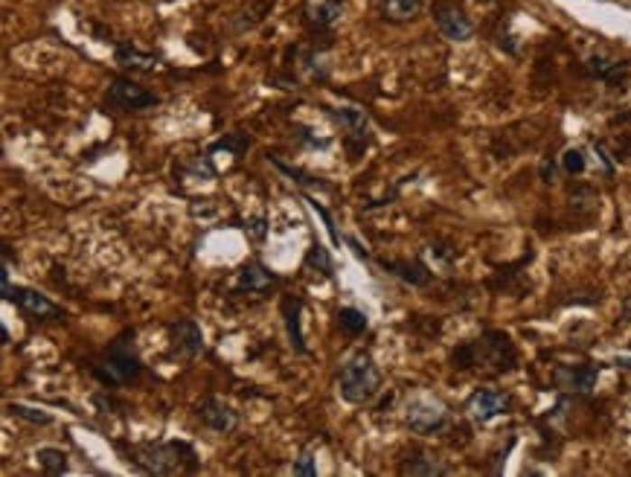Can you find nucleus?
Listing matches in <instances>:
<instances>
[{
  "label": "nucleus",
  "mask_w": 631,
  "mask_h": 477,
  "mask_svg": "<svg viewBox=\"0 0 631 477\" xmlns=\"http://www.w3.org/2000/svg\"><path fill=\"white\" fill-rule=\"evenodd\" d=\"M338 326L344 335H349V338H358V335H364L367 326H370V320H367V315L358 312V308L347 306V308H340V312H338Z\"/></svg>",
  "instance_id": "23"
},
{
  "label": "nucleus",
  "mask_w": 631,
  "mask_h": 477,
  "mask_svg": "<svg viewBox=\"0 0 631 477\" xmlns=\"http://www.w3.org/2000/svg\"><path fill=\"white\" fill-rule=\"evenodd\" d=\"M280 286V277L274 274L271 268H265L259 260H251L245 262L239 268V274H236V289L239 291H247V294H268L271 289Z\"/></svg>",
  "instance_id": "12"
},
{
  "label": "nucleus",
  "mask_w": 631,
  "mask_h": 477,
  "mask_svg": "<svg viewBox=\"0 0 631 477\" xmlns=\"http://www.w3.org/2000/svg\"><path fill=\"white\" fill-rule=\"evenodd\" d=\"M35 460L42 463V469L47 474H68L70 472V460H68V454H64L61 448H50V445L38 448L35 451Z\"/></svg>",
  "instance_id": "22"
},
{
  "label": "nucleus",
  "mask_w": 631,
  "mask_h": 477,
  "mask_svg": "<svg viewBox=\"0 0 631 477\" xmlns=\"http://www.w3.org/2000/svg\"><path fill=\"white\" fill-rule=\"evenodd\" d=\"M399 472L402 474H413V477H442V474H451L449 463L433 454V451H425V448L413 451V454L399 466Z\"/></svg>",
  "instance_id": "14"
},
{
  "label": "nucleus",
  "mask_w": 631,
  "mask_h": 477,
  "mask_svg": "<svg viewBox=\"0 0 631 477\" xmlns=\"http://www.w3.org/2000/svg\"><path fill=\"white\" fill-rule=\"evenodd\" d=\"M268 161H271L274 166H277L280 172H285L288 178H294L300 187H320V180H318V178H314V175H306V172H300V170H294V166H288L285 161H280V158H277V154H268Z\"/></svg>",
  "instance_id": "28"
},
{
  "label": "nucleus",
  "mask_w": 631,
  "mask_h": 477,
  "mask_svg": "<svg viewBox=\"0 0 631 477\" xmlns=\"http://www.w3.org/2000/svg\"><path fill=\"white\" fill-rule=\"evenodd\" d=\"M114 59H116V64H123V68H128V70H152V68H157V56L140 53V50L135 44H128V41L116 44Z\"/></svg>",
  "instance_id": "21"
},
{
  "label": "nucleus",
  "mask_w": 631,
  "mask_h": 477,
  "mask_svg": "<svg viewBox=\"0 0 631 477\" xmlns=\"http://www.w3.org/2000/svg\"><path fill=\"white\" fill-rule=\"evenodd\" d=\"M599 379V367H561L556 370V384L571 393H590Z\"/></svg>",
  "instance_id": "15"
},
{
  "label": "nucleus",
  "mask_w": 631,
  "mask_h": 477,
  "mask_svg": "<svg viewBox=\"0 0 631 477\" xmlns=\"http://www.w3.org/2000/svg\"><path fill=\"white\" fill-rule=\"evenodd\" d=\"M199 419L216 434H230L239 428V410L227 402H221L216 396H207L199 405Z\"/></svg>",
  "instance_id": "11"
},
{
  "label": "nucleus",
  "mask_w": 631,
  "mask_h": 477,
  "mask_svg": "<svg viewBox=\"0 0 631 477\" xmlns=\"http://www.w3.org/2000/svg\"><path fill=\"white\" fill-rule=\"evenodd\" d=\"M538 172H542V180H544V184H553V180H556V161L553 158H544L542 161V166H538Z\"/></svg>",
  "instance_id": "32"
},
{
  "label": "nucleus",
  "mask_w": 631,
  "mask_h": 477,
  "mask_svg": "<svg viewBox=\"0 0 631 477\" xmlns=\"http://www.w3.org/2000/svg\"><path fill=\"white\" fill-rule=\"evenodd\" d=\"M6 410L12 417H18L23 422H32V425H52V414H47V410L42 408H30V405H21V402H9Z\"/></svg>",
  "instance_id": "24"
},
{
  "label": "nucleus",
  "mask_w": 631,
  "mask_h": 477,
  "mask_svg": "<svg viewBox=\"0 0 631 477\" xmlns=\"http://www.w3.org/2000/svg\"><path fill=\"white\" fill-rule=\"evenodd\" d=\"M131 463L149 474H183L199 472V457L190 443L166 440V443H143L131 448Z\"/></svg>",
  "instance_id": "1"
},
{
  "label": "nucleus",
  "mask_w": 631,
  "mask_h": 477,
  "mask_svg": "<svg viewBox=\"0 0 631 477\" xmlns=\"http://www.w3.org/2000/svg\"><path fill=\"white\" fill-rule=\"evenodd\" d=\"M245 234L251 236L254 242H262L265 239V234H268V222H265V216H251L245 222Z\"/></svg>",
  "instance_id": "31"
},
{
  "label": "nucleus",
  "mask_w": 631,
  "mask_h": 477,
  "mask_svg": "<svg viewBox=\"0 0 631 477\" xmlns=\"http://www.w3.org/2000/svg\"><path fill=\"white\" fill-rule=\"evenodd\" d=\"M347 242H349V248H352V253H355V256H358V260H370V253H367V248H364V244H361L358 239H352V236H349Z\"/></svg>",
  "instance_id": "34"
},
{
  "label": "nucleus",
  "mask_w": 631,
  "mask_h": 477,
  "mask_svg": "<svg viewBox=\"0 0 631 477\" xmlns=\"http://www.w3.org/2000/svg\"><path fill=\"white\" fill-rule=\"evenodd\" d=\"M0 282H4V300L15 303L23 315L30 317H59V306L50 303V298H44L42 291L35 289H26V286H12V277H9V256H4V274H0Z\"/></svg>",
  "instance_id": "5"
},
{
  "label": "nucleus",
  "mask_w": 631,
  "mask_h": 477,
  "mask_svg": "<svg viewBox=\"0 0 631 477\" xmlns=\"http://www.w3.org/2000/svg\"><path fill=\"white\" fill-rule=\"evenodd\" d=\"M300 312H303V300L294 298V294H285L283 300V317H285V329H288V341H292V346L306 355V338H303V329H300Z\"/></svg>",
  "instance_id": "18"
},
{
  "label": "nucleus",
  "mask_w": 631,
  "mask_h": 477,
  "mask_svg": "<svg viewBox=\"0 0 631 477\" xmlns=\"http://www.w3.org/2000/svg\"><path fill=\"white\" fill-rule=\"evenodd\" d=\"M90 372H94L105 388H120V384H131L143 376V361L125 341H114L102 353V358L90 364Z\"/></svg>",
  "instance_id": "4"
},
{
  "label": "nucleus",
  "mask_w": 631,
  "mask_h": 477,
  "mask_svg": "<svg viewBox=\"0 0 631 477\" xmlns=\"http://www.w3.org/2000/svg\"><path fill=\"white\" fill-rule=\"evenodd\" d=\"M378 4H381V15H385L387 21L407 23L422 12L425 0H378Z\"/></svg>",
  "instance_id": "20"
},
{
  "label": "nucleus",
  "mask_w": 631,
  "mask_h": 477,
  "mask_svg": "<svg viewBox=\"0 0 631 477\" xmlns=\"http://www.w3.org/2000/svg\"><path fill=\"white\" fill-rule=\"evenodd\" d=\"M404 422L411 425V431L416 434H433L449 422V410H445V405H440L437 399L416 396L404 408Z\"/></svg>",
  "instance_id": "7"
},
{
  "label": "nucleus",
  "mask_w": 631,
  "mask_h": 477,
  "mask_svg": "<svg viewBox=\"0 0 631 477\" xmlns=\"http://www.w3.org/2000/svg\"><path fill=\"white\" fill-rule=\"evenodd\" d=\"M588 70L590 76H597V79L608 82V85H620L623 76H628V64L626 61H617L606 53H594L588 59Z\"/></svg>",
  "instance_id": "19"
},
{
  "label": "nucleus",
  "mask_w": 631,
  "mask_h": 477,
  "mask_svg": "<svg viewBox=\"0 0 631 477\" xmlns=\"http://www.w3.org/2000/svg\"><path fill=\"white\" fill-rule=\"evenodd\" d=\"M247 146H251V137L236 132V134H227V137H221V140H218V143H213V146H209V154H213V151H230V154H233V158H236V161H239V158H242V154L247 151Z\"/></svg>",
  "instance_id": "25"
},
{
  "label": "nucleus",
  "mask_w": 631,
  "mask_h": 477,
  "mask_svg": "<svg viewBox=\"0 0 631 477\" xmlns=\"http://www.w3.org/2000/svg\"><path fill=\"white\" fill-rule=\"evenodd\" d=\"M561 170L568 172V175H582L588 170V158H585V151L582 149H564L561 154Z\"/></svg>",
  "instance_id": "27"
},
{
  "label": "nucleus",
  "mask_w": 631,
  "mask_h": 477,
  "mask_svg": "<svg viewBox=\"0 0 631 477\" xmlns=\"http://www.w3.org/2000/svg\"><path fill=\"white\" fill-rule=\"evenodd\" d=\"M340 12H344V0H306L303 4V15L309 30L314 32H326L332 30L340 21Z\"/></svg>",
  "instance_id": "13"
},
{
  "label": "nucleus",
  "mask_w": 631,
  "mask_h": 477,
  "mask_svg": "<svg viewBox=\"0 0 631 477\" xmlns=\"http://www.w3.org/2000/svg\"><path fill=\"white\" fill-rule=\"evenodd\" d=\"M512 408V399L504 390H495V388H478L475 393L469 396L466 402V414L471 422L478 425H489L492 419L504 417L506 410Z\"/></svg>",
  "instance_id": "8"
},
{
  "label": "nucleus",
  "mask_w": 631,
  "mask_h": 477,
  "mask_svg": "<svg viewBox=\"0 0 631 477\" xmlns=\"http://www.w3.org/2000/svg\"><path fill=\"white\" fill-rule=\"evenodd\" d=\"M306 204H309V207H311L314 213H318V216L323 218V225H326V230H329V236H332V242H335V244H340V234H338V227H335V218L329 216V210L323 207V204H320L318 198H311V196L306 198Z\"/></svg>",
  "instance_id": "30"
},
{
  "label": "nucleus",
  "mask_w": 631,
  "mask_h": 477,
  "mask_svg": "<svg viewBox=\"0 0 631 477\" xmlns=\"http://www.w3.org/2000/svg\"><path fill=\"white\" fill-rule=\"evenodd\" d=\"M329 114H332V117L347 128V137L349 140H355V143H358L361 149L367 146V140H370V117H367L361 108L344 105V108L329 111Z\"/></svg>",
  "instance_id": "17"
},
{
  "label": "nucleus",
  "mask_w": 631,
  "mask_h": 477,
  "mask_svg": "<svg viewBox=\"0 0 631 477\" xmlns=\"http://www.w3.org/2000/svg\"><path fill=\"white\" fill-rule=\"evenodd\" d=\"M381 268L387 271V274L399 277L402 282H407V286L413 289H425L431 282V271L422 260H393V262H381Z\"/></svg>",
  "instance_id": "16"
},
{
  "label": "nucleus",
  "mask_w": 631,
  "mask_h": 477,
  "mask_svg": "<svg viewBox=\"0 0 631 477\" xmlns=\"http://www.w3.org/2000/svg\"><path fill=\"white\" fill-rule=\"evenodd\" d=\"M381 388V372L370 353H355L340 364L338 393L349 405H367Z\"/></svg>",
  "instance_id": "3"
},
{
  "label": "nucleus",
  "mask_w": 631,
  "mask_h": 477,
  "mask_svg": "<svg viewBox=\"0 0 631 477\" xmlns=\"http://www.w3.org/2000/svg\"><path fill=\"white\" fill-rule=\"evenodd\" d=\"M623 315H626V320H631V298L623 303Z\"/></svg>",
  "instance_id": "35"
},
{
  "label": "nucleus",
  "mask_w": 631,
  "mask_h": 477,
  "mask_svg": "<svg viewBox=\"0 0 631 477\" xmlns=\"http://www.w3.org/2000/svg\"><path fill=\"white\" fill-rule=\"evenodd\" d=\"M297 477H314L318 474V460H314V451H303L297 460H294V469H292Z\"/></svg>",
  "instance_id": "29"
},
{
  "label": "nucleus",
  "mask_w": 631,
  "mask_h": 477,
  "mask_svg": "<svg viewBox=\"0 0 631 477\" xmlns=\"http://www.w3.org/2000/svg\"><path fill=\"white\" fill-rule=\"evenodd\" d=\"M433 23H437L440 35L449 38V41H454V44H463L475 35V23H471V18L466 15V9L457 6V4H449V0L433 4Z\"/></svg>",
  "instance_id": "6"
},
{
  "label": "nucleus",
  "mask_w": 631,
  "mask_h": 477,
  "mask_svg": "<svg viewBox=\"0 0 631 477\" xmlns=\"http://www.w3.org/2000/svg\"><path fill=\"white\" fill-rule=\"evenodd\" d=\"M454 364L459 370H480V367L512 370V364H515V346H512L509 335L504 332H486L480 341L459 346L454 353Z\"/></svg>",
  "instance_id": "2"
},
{
  "label": "nucleus",
  "mask_w": 631,
  "mask_h": 477,
  "mask_svg": "<svg viewBox=\"0 0 631 477\" xmlns=\"http://www.w3.org/2000/svg\"><path fill=\"white\" fill-rule=\"evenodd\" d=\"M105 99H108L111 108H120V111H143V108H154L157 102H161V96L131 79H111L108 96Z\"/></svg>",
  "instance_id": "9"
},
{
  "label": "nucleus",
  "mask_w": 631,
  "mask_h": 477,
  "mask_svg": "<svg viewBox=\"0 0 631 477\" xmlns=\"http://www.w3.org/2000/svg\"><path fill=\"white\" fill-rule=\"evenodd\" d=\"M306 268L320 271L323 277H332V271H335L332 256H329V251L323 248L320 242H318V244H311V248H309V253H306Z\"/></svg>",
  "instance_id": "26"
},
{
  "label": "nucleus",
  "mask_w": 631,
  "mask_h": 477,
  "mask_svg": "<svg viewBox=\"0 0 631 477\" xmlns=\"http://www.w3.org/2000/svg\"><path fill=\"white\" fill-rule=\"evenodd\" d=\"M594 151H597V158H599V163H602V170H606V175H614V163H611V158H608L606 146L597 143V146H594Z\"/></svg>",
  "instance_id": "33"
},
{
  "label": "nucleus",
  "mask_w": 631,
  "mask_h": 477,
  "mask_svg": "<svg viewBox=\"0 0 631 477\" xmlns=\"http://www.w3.org/2000/svg\"><path fill=\"white\" fill-rule=\"evenodd\" d=\"M169 344H172V353L181 358H199L204 353V332L201 326L190 317H181L175 324H169Z\"/></svg>",
  "instance_id": "10"
}]
</instances>
